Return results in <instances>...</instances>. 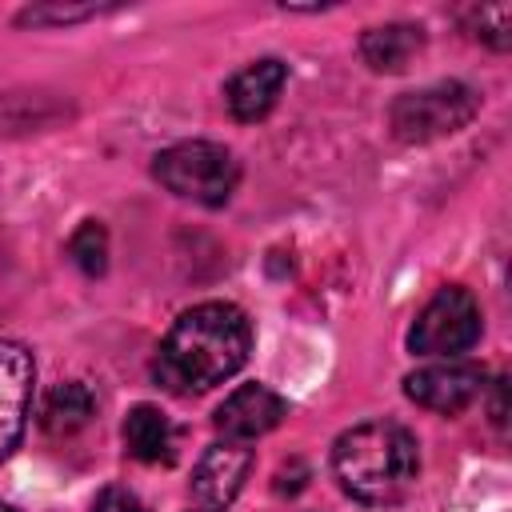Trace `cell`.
Returning <instances> with one entry per match:
<instances>
[{
	"label": "cell",
	"mask_w": 512,
	"mask_h": 512,
	"mask_svg": "<svg viewBox=\"0 0 512 512\" xmlns=\"http://www.w3.org/2000/svg\"><path fill=\"white\" fill-rule=\"evenodd\" d=\"M424 48V28L420 24H380V28H368L360 36V56L372 72H404Z\"/></svg>",
	"instance_id": "cell-11"
},
{
	"label": "cell",
	"mask_w": 512,
	"mask_h": 512,
	"mask_svg": "<svg viewBox=\"0 0 512 512\" xmlns=\"http://www.w3.org/2000/svg\"><path fill=\"white\" fill-rule=\"evenodd\" d=\"M68 256L84 276H104V268H108V232H104V224L84 220L68 240Z\"/></svg>",
	"instance_id": "cell-14"
},
{
	"label": "cell",
	"mask_w": 512,
	"mask_h": 512,
	"mask_svg": "<svg viewBox=\"0 0 512 512\" xmlns=\"http://www.w3.org/2000/svg\"><path fill=\"white\" fill-rule=\"evenodd\" d=\"M252 348L248 316L228 300H204L176 316L156 352V380L168 392H208L236 376Z\"/></svg>",
	"instance_id": "cell-1"
},
{
	"label": "cell",
	"mask_w": 512,
	"mask_h": 512,
	"mask_svg": "<svg viewBox=\"0 0 512 512\" xmlns=\"http://www.w3.org/2000/svg\"><path fill=\"white\" fill-rule=\"evenodd\" d=\"M100 8H24L16 24H68V20H88Z\"/></svg>",
	"instance_id": "cell-16"
},
{
	"label": "cell",
	"mask_w": 512,
	"mask_h": 512,
	"mask_svg": "<svg viewBox=\"0 0 512 512\" xmlns=\"http://www.w3.org/2000/svg\"><path fill=\"white\" fill-rule=\"evenodd\" d=\"M332 472L340 488L372 508L396 504L412 492L420 476V448L416 436L396 420H368L336 436L332 444Z\"/></svg>",
	"instance_id": "cell-2"
},
{
	"label": "cell",
	"mask_w": 512,
	"mask_h": 512,
	"mask_svg": "<svg viewBox=\"0 0 512 512\" xmlns=\"http://www.w3.org/2000/svg\"><path fill=\"white\" fill-rule=\"evenodd\" d=\"M92 416H96V396H92V388L80 384V380L56 384V388L44 396V408H40V424H44L52 436H72V432H80Z\"/></svg>",
	"instance_id": "cell-13"
},
{
	"label": "cell",
	"mask_w": 512,
	"mask_h": 512,
	"mask_svg": "<svg viewBox=\"0 0 512 512\" xmlns=\"http://www.w3.org/2000/svg\"><path fill=\"white\" fill-rule=\"evenodd\" d=\"M476 340H480V304L460 284H444L420 308V316L408 332V348L416 356H440V360H456Z\"/></svg>",
	"instance_id": "cell-5"
},
{
	"label": "cell",
	"mask_w": 512,
	"mask_h": 512,
	"mask_svg": "<svg viewBox=\"0 0 512 512\" xmlns=\"http://www.w3.org/2000/svg\"><path fill=\"white\" fill-rule=\"evenodd\" d=\"M92 512H148V508H144L140 496L128 492V488H104V492L96 496Z\"/></svg>",
	"instance_id": "cell-17"
},
{
	"label": "cell",
	"mask_w": 512,
	"mask_h": 512,
	"mask_svg": "<svg viewBox=\"0 0 512 512\" xmlns=\"http://www.w3.org/2000/svg\"><path fill=\"white\" fill-rule=\"evenodd\" d=\"M476 112H480V96L468 84L440 80V84H428V88L396 96L388 120H392V132L404 144H428V140L460 132Z\"/></svg>",
	"instance_id": "cell-4"
},
{
	"label": "cell",
	"mask_w": 512,
	"mask_h": 512,
	"mask_svg": "<svg viewBox=\"0 0 512 512\" xmlns=\"http://www.w3.org/2000/svg\"><path fill=\"white\" fill-rule=\"evenodd\" d=\"M208 512H212V508H208Z\"/></svg>",
	"instance_id": "cell-20"
},
{
	"label": "cell",
	"mask_w": 512,
	"mask_h": 512,
	"mask_svg": "<svg viewBox=\"0 0 512 512\" xmlns=\"http://www.w3.org/2000/svg\"><path fill=\"white\" fill-rule=\"evenodd\" d=\"M504 384L508 380H496L492 384V424L504 432V420H508V408H504Z\"/></svg>",
	"instance_id": "cell-18"
},
{
	"label": "cell",
	"mask_w": 512,
	"mask_h": 512,
	"mask_svg": "<svg viewBox=\"0 0 512 512\" xmlns=\"http://www.w3.org/2000/svg\"><path fill=\"white\" fill-rule=\"evenodd\" d=\"M152 172L172 196L196 200V204H208V208L224 204L236 192V180H240L236 156L224 144H212V140H184V144L164 148L156 156Z\"/></svg>",
	"instance_id": "cell-3"
},
{
	"label": "cell",
	"mask_w": 512,
	"mask_h": 512,
	"mask_svg": "<svg viewBox=\"0 0 512 512\" xmlns=\"http://www.w3.org/2000/svg\"><path fill=\"white\" fill-rule=\"evenodd\" d=\"M464 20H468V28L484 40V44H492V48H508V32H512V8L508 4H480V8H468L464 12Z\"/></svg>",
	"instance_id": "cell-15"
},
{
	"label": "cell",
	"mask_w": 512,
	"mask_h": 512,
	"mask_svg": "<svg viewBox=\"0 0 512 512\" xmlns=\"http://www.w3.org/2000/svg\"><path fill=\"white\" fill-rule=\"evenodd\" d=\"M0 512H16V508H12V504H0Z\"/></svg>",
	"instance_id": "cell-19"
},
{
	"label": "cell",
	"mask_w": 512,
	"mask_h": 512,
	"mask_svg": "<svg viewBox=\"0 0 512 512\" xmlns=\"http://www.w3.org/2000/svg\"><path fill=\"white\" fill-rule=\"evenodd\" d=\"M288 416V404L284 396H276L268 384H240L236 392L224 396V404L216 408L212 424L224 440H236V444H248L264 432H272L280 420Z\"/></svg>",
	"instance_id": "cell-8"
},
{
	"label": "cell",
	"mask_w": 512,
	"mask_h": 512,
	"mask_svg": "<svg viewBox=\"0 0 512 512\" xmlns=\"http://www.w3.org/2000/svg\"><path fill=\"white\" fill-rule=\"evenodd\" d=\"M404 392H408L412 404H420L428 412L456 416L484 392V368L480 364H464V360L424 364V368L404 376Z\"/></svg>",
	"instance_id": "cell-6"
},
{
	"label": "cell",
	"mask_w": 512,
	"mask_h": 512,
	"mask_svg": "<svg viewBox=\"0 0 512 512\" xmlns=\"http://www.w3.org/2000/svg\"><path fill=\"white\" fill-rule=\"evenodd\" d=\"M124 448L140 464H172L176 460V428L160 408L136 404L124 416Z\"/></svg>",
	"instance_id": "cell-12"
},
{
	"label": "cell",
	"mask_w": 512,
	"mask_h": 512,
	"mask_svg": "<svg viewBox=\"0 0 512 512\" xmlns=\"http://www.w3.org/2000/svg\"><path fill=\"white\" fill-rule=\"evenodd\" d=\"M32 384H36L32 352L16 340H0V464L12 456V448L24 436Z\"/></svg>",
	"instance_id": "cell-7"
},
{
	"label": "cell",
	"mask_w": 512,
	"mask_h": 512,
	"mask_svg": "<svg viewBox=\"0 0 512 512\" xmlns=\"http://www.w3.org/2000/svg\"><path fill=\"white\" fill-rule=\"evenodd\" d=\"M248 472H252V448L248 444H236V440L212 444L196 460V468H192V496L200 504H208L212 512L216 508H228L240 496Z\"/></svg>",
	"instance_id": "cell-9"
},
{
	"label": "cell",
	"mask_w": 512,
	"mask_h": 512,
	"mask_svg": "<svg viewBox=\"0 0 512 512\" xmlns=\"http://www.w3.org/2000/svg\"><path fill=\"white\" fill-rule=\"evenodd\" d=\"M284 84H288V64L276 56H264V60H252L248 68H240L224 84V104L240 124H256L276 108Z\"/></svg>",
	"instance_id": "cell-10"
}]
</instances>
